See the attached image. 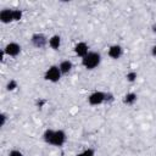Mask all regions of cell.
<instances>
[{
	"label": "cell",
	"instance_id": "obj_1",
	"mask_svg": "<svg viewBox=\"0 0 156 156\" xmlns=\"http://www.w3.org/2000/svg\"><path fill=\"white\" fill-rule=\"evenodd\" d=\"M43 140L44 143L55 146V147H62L67 141V134L63 129H51L48 128L43 133Z\"/></svg>",
	"mask_w": 156,
	"mask_h": 156
},
{
	"label": "cell",
	"instance_id": "obj_2",
	"mask_svg": "<svg viewBox=\"0 0 156 156\" xmlns=\"http://www.w3.org/2000/svg\"><path fill=\"white\" fill-rule=\"evenodd\" d=\"M100 63H101V55L98 51H89L82 58V66L88 71H93L98 68Z\"/></svg>",
	"mask_w": 156,
	"mask_h": 156
},
{
	"label": "cell",
	"instance_id": "obj_3",
	"mask_svg": "<svg viewBox=\"0 0 156 156\" xmlns=\"http://www.w3.org/2000/svg\"><path fill=\"white\" fill-rule=\"evenodd\" d=\"M61 76H62V73L57 65L49 66L44 72V79L50 83H57L61 79Z\"/></svg>",
	"mask_w": 156,
	"mask_h": 156
},
{
	"label": "cell",
	"instance_id": "obj_4",
	"mask_svg": "<svg viewBox=\"0 0 156 156\" xmlns=\"http://www.w3.org/2000/svg\"><path fill=\"white\" fill-rule=\"evenodd\" d=\"M106 98L107 93L101 91V90H95L88 96V104L90 106H100L102 104H106Z\"/></svg>",
	"mask_w": 156,
	"mask_h": 156
},
{
	"label": "cell",
	"instance_id": "obj_5",
	"mask_svg": "<svg viewBox=\"0 0 156 156\" xmlns=\"http://www.w3.org/2000/svg\"><path fill=\"white\" fill-rule=\"evenodd\" d=\"M30 43L37 49H44L49 45V38L43 33H34L30 37Z\"/></svg>",
	"mask_w": 156,
	"mask_h": 156
},
{
	"label": "cell",
	"instance_id": "obj_6",
	"mask_svg": "<svg viewBox=\"0 0 156 156\" xmlns=\"http://www.w3.org/2000/svg\"><path fill=\"white\" fill-rule=\"evenodd\" d=\"M21 50H22L21 45H20L18 43H16V41H10V43H7V44L5 45V48L2 49L4 54H5L6 56H9V57H16V56H18V55L21 54Z\"/></svg>",
	"mask_w": 156,
	"mask_h": 156
},
{
	"label": "cell",
	"instance_id": "obj_7",
	"mask_svg": "<svg viewBox=\"0 0 156 156\" xmlns=\"http://www.w3.org/2000/svg\"><path fill=\"white\" fill-rule=\"evenodd\" d=\"M0 22L4 24H9L15 22V9H4L0 11Z\"/></svg>",
	"mask_w": 156,
	"mask_h": 156
},
{
	"label": "cell",
	"instance_id": "obj_8",
	"mask_svg": "<svg viewBox=\"0 0 156 156\" xmlns=\"http://www.w3.org/2000/svg\"><path fill=\"white\" fill-rule=\"evenodd\" d=\"M73 51H74V54H76L78 57L83 58L90 50H89V45H88L85 41H78V43L74 45Z\"/></svg>",
	"mask_w": 156,
	"mask_h": 156
},
{
	"label": "cell",
	"instance_id": "obj_9",
	"mask_svg": "<svg viewBox=\"0 0 156 156\" xmlns=\"http://www.w3.org/2000/svg\"><path fill=\"white\" fill-rule=\"evenodd\" d=\"M107 55L112 60H118L123 55V48L119 44H113L107 49Z\"/></svg>",
	"mask_w": 156,
	"mask_h": 156
},
{
	"label": "cell",
	"instance_id": "obj_10",
	"mask_svg": "<svg viewBox=\"0 0 156 156\" xmlns=\"http://www.w3.org/2000/svg\"><path fill=\"white\" fill-rule=\"evenodd\" d=\"M136 100H138V95H136V93H134V91H129V93H127V94L122 98V102H123L124 105H127V106L134 105V104L136 102Z\"/></svg>",
	"mask_w": 156,
	"mask_h": 156
},
{
	"label": "cell",
	"instance_id": "obj_11",
	"mask_svg": "<svg viewBox=\"0 0 156 156\" xmlns=\"http://www.w3.org/2000/svg\"><path fill=\"white\" fill-rule=\"evenodd\" d=\"M57 66H58V68H60L62 76H63V74H68V73L72 71V68H73V63H72V61H69V60H62Z\"/></svg>",
	"mask_w": 156,
	"mask_h": 156
},
{
	"label": "cell",
	"instance_id": "obj_12",
	"mask_svg": "<svg viewBox=\"0 0 156 156\" xmlns=\"http://www.w3.org/2000/svg\"><path fill=\"white\" fill-rule=\"evenodd\" d=\"M49 46L52 49V50H58L60 46H61V37L58 34H54L49 38Z\"/></svg>",
	"mask_w": 156,
	"mask_h": 156
},
{
	"label": "cell",
	"instance_id": "obj_13",
	"mask_svg": "<svg viewBox=\"0 0 156 156\" xmlns=\"http://www.w3.org/2000/svg\"><path fill=\"white\" fill-rule=\"evenodd\" d=\"M18 88V83L16 79H10L7 83H6V90L7 91H13Z\"/></svg>",
	"mask_w": 156,
	"mask_h": 156
},
{
	"label": "cell",
	"instance_id": "obj_14",
	"mask_svg": "<svg viewBox=\"0 0 156 156\" xmlns=\"http://www.w3.org/2000/svg\"><path fill=\"white\" fill-rule=\"evenodd\" d=\"M136 78H138V73H136L135 71H129V72L126 74V79H127V82H129V83H134V82L136 80Z\"/></svg>",
	"mask_w": 156,
	"mask_h": 156
},
{
	"label": "cell",
	"instance_id": "obj_15",
	"mask_svg": "<svg viewBox=\"0 0 156 156\" xmlns=\"http://www.w3.org/2000/svg\"><path fill=\"white\" fill-rule=\"evenodd\" d=\"M76 156H95V150L93 147H88V149L78 152Z\"/></svg>",
	"mask_w": 156,
	"mask_h": 156
},
{
	"label": "cell",
	"instance_id": "obj_16",
	"mask_svg": "<svg viewBox=\"0 0 156 156\" xmlns=\"http://www.w3.org/2000/svg\"><path fill=\"white\" fill-rule=\"evenodd\" d=\"M22 16H23L22 10H20V9H15V22L21 21V20H22Z\"/></svg>",
	"mask_w": 156,
	"mask_h": 156
},
{
	"label": "cell",
	"instance_id": "obj_17",
	"mask_svg": "<svg viewBox=\"0 0 156 156\" xmlns=\"http://www.w3.org/2000/svg\"><path fill=\"white\" fill-rule=\"evenodd\" d=\"M6 122H7V115L5 112H1L0 113V126L4 127L6 124Z\"/></svg>",
	"mask_w": 156,
	"mask_h": 156
},
{
	"label": "cell",
	"instance_id": "obj_18",
	"mask_svg": "<svg viewBox=\"0 0 156 156\" xmlns=\"http://www.w3.org/2000/svg\"><path fill=\"white\" fill-rule=\"evenodd\" d=\"M9 156H23V154H22V151L17 150V149H12L9 152Z\"/></svg>",
	"mask_w": 156,
	"mask_h": 156
},
{
	"label": "cell",
	"instance_id": "obj_19",
	"mask_svg": "<svg viewBox=\"0 0 156 156\" xmlns=\"http://www.w3.org/2000/svg\"><path fill=\"white\" fill-rule=\"evenodd\" d=\"M151 54H152V56H154V57H156V44L151 48Z\"/></svg>",
	"mask_w": 156,
	"mask_h": 156
},
{
	"label": "cell",
	"instance_id": "obj_20",
	"mask_svg": "<svg viewBox=\"0 0 156 156\" xmlns=\"http://www.w3.org/2000/svg\"><path fill=\"white\" fill-rule=\"evenodd\" d=\"M151 30H152V33H156V23H154V24H152Z\"/></svg>",
	"mask_w": 156,
	"mask_h": 156
}]
</instances>
